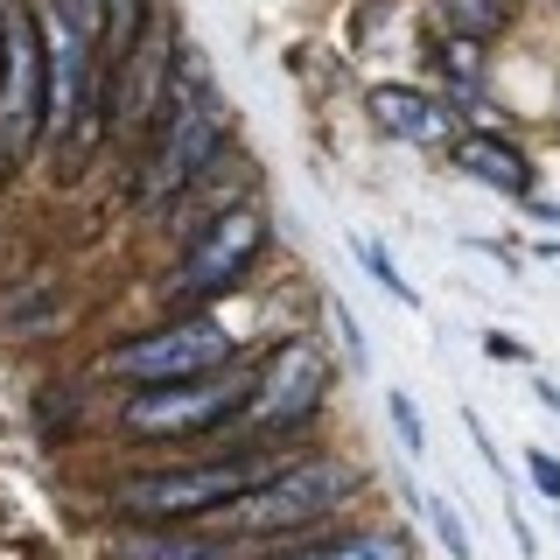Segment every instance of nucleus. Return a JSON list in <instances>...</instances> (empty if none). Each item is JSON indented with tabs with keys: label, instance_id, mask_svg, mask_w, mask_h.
<instances>
[{
	"label": "nucleus",
	"instance_id": "1",
	"mask_svg": "<svg viewBox=\"0 0 560 560\" xmlns=\"http://www.w3.org/2000/svg\"><path fill=\"white\" fill-rule=\"evenodd\" d=\"M372 490V469L343 448H308V455H280L253 490H238L210 533L218 539H259V547H294L315 539L343 518V504H358Z\"/></svg>",
	"mask_w": 560,
	"mask_h": 560
},
{
	"label": "nucleus",
	"instance_id": "2",
	"mask_svg": "<svg viewBox=\"0 0 560 560\" xmlns=\"http://www.w3.org/2000/svg\"><path fill=\"white\" fill-rule=\"evenodd\" d=\"M273 463H280V448L232 442L224 455H189V463L127 469V477H113L98 498H105V512H113L119 525H203V518H218L238 490H253Z\"/></svg>",
	"mask_w": 560,
	"mask_h": 560
},
{
	"label": "nucleus",
	"instance_id": "3",
	"mask_svg": "<svg viewBox=\"0 0 560 560\" xmlns=\"http://www.w3.org/2000/svg\"><path fill=\"white\" fill-rule=\"evenodd\" d=\"M245 393H253V364H224V372H203V378H175V385H148V393H127L113 407V428L127 442H168V448H189V442H210V434L238 428L245 413Z\"/></svg>",
	"mask_w": 560,
	"mask_h": 560
},
{
	"label": "nucleus",
	"instance_id": "4",
	"mask_svg": "<svg viewBox=\"0 0 560 560\" xmlns=\"http://www.w3.org/2000/svg\"><path fill=\"white\" fill-rule=\"evenodd\" d=\"M267 238H273V218H267L259 203H224V210H210L197 232H189L183 259L162 273V308H168V315H203L218 294H232L238 280L259 267Z\"/></svg>",
	"mask_w": 560,
	"mask_h": 560
},
{
	"label": "nucleus",
	"instance_id": "5",
	"mask_svg": "<svg viewBox=\"0 0 560 560\" xmlns=\"http://www.w3.org/2000/svg\"><path fill=\"white\" fill-rule=\"evenodd\" d=\"M337 393V364L315 337H280L267 358L253 364V393H245L238 413V442L267 448V442H294L315 413Z\"/></svg>",
	"mask_w": 560,
	"mask_h": 560
},
{
	"label": "nucleus",
	"instance_id": "6",
	"mask_svg": "<svg viewBox=\"0 0 560 560\" xmlns=\"http://www.w3.org/2000/svg\"><path fill=\"white\" fill-rule=\"evenodd\" d=\"M245 350L224 329V315H168L154 329H133L127 343H113L98 358V378L127 385V393H148V385H175V378H203L238 364Z\"/></svg>",
	"mask_w": 560,
	"mask_h": 560
},
{
	"label": "nucleus",
	"instance_id": "7",
	"mask_svg": "<svg viewBox=\"0 0 560 560\" xmlns=\"http://www.w3.org/2000/svg\"><path fill=\"white\" fill-rule=\"evenodd\" d=\"M224 140H232V98H224L218 84H203L189 105H175L162 119V133L148 140V154H140V175H133L140 210H162L175 197H189V189L218 168Z\"/></svg>",
	"mask_w": 560,
	"mask_h": 560
},
{
	"label": "nucleus",
	"instance_id": "8",
	"mask_svg": "<svg viewBox=\"0 0 560 560\" xmlns=\"http://www.w3.org/2000/svg\"><path fill=\"white\" fill-rule=\"evenodd\" d=\"M43 140H49L43 28H35L28 0H8V49H0V183H14Z\"/></svg>",
	"mask_w": 560,
	"mask_h": 560
},
{
	"label": "nucleus",
	"instance_id": "9",
	"mask_svg": "<svg viewBox=\"0 0 560 560\" xmlns=\"http://www.w3.org/2000/svg\"><path fill=\"white\" fill-rule=\"evenodd\" d=\"M372 119L393 140H413V148H455L463 140V119L448 113V98L420 92V84H372Z\"/></svg>",
	"mask_w": 560,
	"mask_h": 560
},
{
	"label": "nucleus",
	"instance_id": "10",
	"mask_svg": "<svg viewBox=\"0 0 560 560\" xmlns=\"http://www.w3.org/2000/svg\"><path fill=\"white\" fill-rule=\"evenodd\" d=\"M448 162L469 175V183H483V189H498V197H518V203H533V183H539V168H533V154L518 148V140H504V133H463L448 148Z\"/></svg>",
	"mask_w": 560,
	"mask_h": 560
},
{
	"label": "nucleus",
	"instance_id": "11",
	"mask_svg": "<svg viewBox=\"0 0 560 560\" xmlns=\"http://www.w3.org/2000/svg\"><path fill=\"white\" fill-rule=\"evenodd\" d=\"M105 560H232V539L197 525H113Z\"/></svg>",
	"mask_w": 560,
	"mask_h": 560
},
{
	"label": "nucleus",
	"instance_id": "12",
	"mask_svg": "<svg viewBox=\"0 0 560 560\" xmlns=\"http://www.w3.org/2000/svg\"><path fill=\"white\" fill-rule=\"evenodd\" d=\"M267 560H413V539L399 525H329L315 539H294V547H273Z\"/></svg>",
	"mask_w": 560,
	"mask_h": 560
},
{
	"label": "nucleus",
	"instance_id": "13",
	"mask_svg": "<svg viewBox=\"0 0 560 560\" xmlns=\"http://www.w3.org/2000/svg\"><path fill=\"white\" fill-rule=\"evenodd\" d=\"M512 28V0H434V35L442 43H490Z\"/></svg>",
	"mask_w": 560,
	"mask_h": 560
},
{
	"label": "nucleus",
	"instance_id": "14",
	"mask_svg": "<svg viewBox=\"0 0 560 560\" xmlns=\"http://www.w3.org/2000/svg\"><path fill=\"white\" fill-rule=\"evenodd\" d=\"M98 14H105V49H98V78H113V70L127 63L140 43H148V28H154V0H98Z\"/></svg>",
	"mask_w": 560,
	"mask_h": 560
},
{
	"label": "nucleus",
	"instance_id": "15",
	"mask_svg": "<svg viewBox=\"0 0 560 560\" xmlns=\"http://www.w3.org/2000/svg\"><path fill=\"white\" fill-rule=\"evenodd\" d=\"M434 70L448 78L455 98H477L483 92V49L477 43H442V49H434Z\"/></svg>",
	"mask_w": 560,
	"mask_h": 560
},
{
	"label": "nucleus",
	"instance_id": "16",
	"mask_svg": "<svg viewBox=\"0 0 560 560\" xmlns=\"http://www.w3.org/2000/svg\"><path fill=\"white\" fill-rule=\"evenodd\" d=\"M413 504L428 512V525H434V539L448 547V560H477V539H469V525H463V512H455L448 498H428V490H420Z\"/></svg>",
	"mask_w": 560,
	"mask_h": 560
},
{
	"label": "nucleus",
	"instance_id": "17",
	"mask_svg": "<svg viewBox=\"0 0 560 560\" xmlns=\"http://www.w3.org/2000/svg\"><path fill=\"white\" fill-rule=\"evenodd\" d=\"M358 259H364V273L378 280V294H393L399 308H413V302H420V294H413V280H399V267H393V253H385V245L358 238Z\"/></svg>",
	"mask_w": 560,
	"mask_h": 560
},
{
	"label": "nucleus",
	"instance_id": "18",
	"mask_svg": "<svg viewBox=\"0 0 560 560\" xmlns=\"http://www.w3.org/2000/svg\"><path fill=\"white\" fill-rule=\"evenodd\" d=\"M385 420H393V434H399V448H407V455H428V420H420V407L399 393V385L385 393Z\"/></svg>",
	"mask_w": 560,
	"mask_h": 560
},
{
	"label": "nucleus",
	"instance_id": "19",
	"mask_svg": "<svg viewBox=\"0 0 560 560\" xmlns=\"http://www.w3.org/2000/svg\"><path fill=\"white\" fill-rule=\"evenodd\" d=\"M329 323H337V337H343V364H350V372H364V337H358L350 302H329Z\"/></svg>",
	"mask_w": 560,
	"mask_h": 560
},
{
	"label": "nucleus",
	"instance_id": "20",
	"mask_svg": "<svg viewBox=\"0 0 560 560\" xmlns=\"http://www.w3.org/2000/svg\"><path fill=\"white\" fill-rule=\"evenodd\" d=\"M525 477L539 483V498H547V504H560V463H553L547 448H525Z\"/></svg>",
	"mask_w": 560,
	"mask_h": 560
},
{
	"label": "nucleus",
	"instance_id": "21",
	"mask_svg": "<svg viewBox=\"0 0 560 560\" xmlns=\"http://www.w3.org/2000/svg\"><path fill=\"white\" fill-rule=\"evenodd\" d=\"M483 358H498V364H525V343H518V337H504V329H483Z\"/></svg>",
	"mask_w": 560,
	"mask_h": 560
},
{
	"label": "nucleus",
	"instance_id": "22",
	"mask_svg": "<svg viewBox=\"0 0 560 560\" xmlns=\"http://www.w3.org/2000/svg\"><path fill=\"white\" fill-rule=\"evenodd\" d=\"M463 428H469V434H477V448H483V463H490V469H498V477H504V448H498V442H490V428H483V413H463Z\"/></svg>",
	"mask_w": 560,
	"mask_h": 560
},
{
	"label": "nucleus",
	"instance_id": "23",
	"mask_svg": "<svg viewBox=\"0 0 560 560\" xmlns=\"http://www.w3.org/2000/svg\"><path fill=\"white\" fill-rule=\"evenodd\" d=\"M533 393H539V407H547V413H560V385H553V378H539Z\"/></svg>",
	"mask_w": 560,
	"mask_h": 560
},
{
	"label": "nucleus",
	"instance_id": "24",
	"mask_svg": "<svg viewBox=\"0 0 560 560\" xmlns=\"http://www.w3.org/2000/svg\"><path fill=\"white\" fill-rule=\"evenodd\" d=\"M0 49H8V0H0Z\"/></svg>",
	"mask_w": 560,
	"mask_h": 560
}]
</instances>
